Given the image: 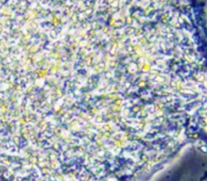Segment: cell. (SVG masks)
Listing matches in <instances>:
<instances>
[{
    "label": "cell",
    "instance_id": "6da1fadb",
    "mask_svg": "<svg viewBox=\"0 0 207 181\" xmlns=\"http://www.w3.org/2000/svg\"><path fill=\"white\" fill-rule=\"evenodd\" d=\"M198 147H199V150L201 151V152H203V153H207V145L204 142H201L200 141L199 143H198Z\"/></svg>",
    "mask_w": 207,
    "mask_h": 181
}]
</instances>
